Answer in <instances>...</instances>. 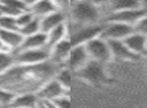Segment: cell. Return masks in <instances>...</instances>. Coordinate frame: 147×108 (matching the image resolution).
I'll use <instances>...</instances> for the list:
<instances>
[{"label": "cell", "mask_w": 147, "mask_h": 108, "mask_svg": "<svg viewBox=\"0 0 147 108\" xmlns=\"http://www.w3.org/2000/svg\"><path fill=\"white\" fill-rule=\"evenodd\" d=\"M15 94L5 88L0 87V107L8 108L15 98Z\"/></svg>", "instance_id": "26"}, {"label": "cell", "mask_w": 147, "mask_h": 108, "mask_svg": "<svg viewBox=\"0 0 147 108\" xmlns=\"http://www.w3.org/2000/svg\"><path fill=\"white\" fill-rule=\"evenodd\" d=\"M69 92L67 91L57 80L53 79L49 80V82L45 84L38 91L36 92V95L40 101H49L51 102L57 98L61 97L65 94H69Z\"/></svg>", "instance_id": "10"}, {"label": "cell", "mask_w": 147, "mask_h": 108, "mask_svg": "<svg viewBox=\"0 0 147 108\" xmlns=\"http://www.w3.org/2000/svg\"><path fill=\"white\" fill-rule=\"evenodd\" d=\"M47 48V37L45 33H38L33 35L25 37L18 51L23 50H38ZM17 52V51H16Z\"/></svg>", "instance_id": "19"}, {"label": "cell", "mask_w": 147, "mask_h": 108, "mask_svg": "<svg viewBox=\"0 0 147 108\" xmlns=\"http://www.w3.org/2000/svg\"><path fill=\"white\" fill-rule=\"evenodd\" d=\"M39 99L36 93L17 94L8 108H37Z\"/></svg>", "instance_id": "18"}, {"label": "cell", "mask_w": 147, "mask_h": 108, "mask_svg": "<svg viewBox=\"0 0 147 108\" xmlns=\"http://www.w3.org/2000/svg\"><path fill=\"white\" fill-rule=\"evenodd\" d=\"M59 68L51 61L35 66L14 65L0 76V87L13 92L15 95L36 93L47 82L55 78Z\"/></svg>", "instance_id": "1"}, {"label": "cell", "mask_w": 147, "mask_h": 108, "mask_svg": "<svg viewBox=\"0 0 147 108\" xmlns=\"http://www.w3.org/2000/svg\"><path fill=\"white\" fill-rule=\"evenodd\" d=\"M24 37L19 31H1L0 29V41L4 49L10 53H15L18 51L23 43Z\"/></svg>", "instance_id": "13"}, {"label": "cell", "mask_w": 147, "mask_h": 108, "mask_svg": "<svg viewBox=\"0 0 147 108\" xmlns=\"http://www.w3.org/2000/svg\"><path fill=\"white\" fill-rule=\"evenodd\" d=\"M85 48H86L89 57L92 61H96L106 65L108 62H110L113 59L108 41L100 37L86 43Z\"/></svg>", "instance_id": "6"}, {"label": "cell", "mask_w": 147, "mask_h": 108, "mask_svg": "<svg viewBox=\"0 0 147 108\" xmlns=\"http://www.w3.org/2000/svg\"><path fill=\"white\" fill-rule=\"evenodd\" d=\"M134 27L119 22H105L100 37L105 41H124L131 33H134Z\"/></svg>", "instance_id": "8"}, {"label": "cell", "mask_w": 147, "mask_h": 108, "mask_svg": "<svg viewBox=\"0 0 147 108\" xmlns=\"http://www.w3.org/2000/svg\"><path fill=\"white\" fill-rule=\"evenodd\" d=\"M34 18L33 14L30 11H25V12L21 13L20 15L16 17V21H17V25H18V29L20 31L22 27H24L25 25H27L30 22L32 19Z\"/></svg>", "instance_id": "27"}, {"label": "cell", "mask_w": 147, "mask_h": 108, "mask_svg": "<svg viewBox=\"0 0 147 108\" xmlns=\"http://www.w3.org/2000/svg\"><path fill=\"white\" fill-rule=\"evenodd\" d=\"M0 29L1 31H19L16 18L15 17L2 15V16L0 17Z\"/></svg>", "instance_id": "25"}, {"label": "cell", "mask_w": 147, "mask_h": 108, "mask_svg": "<svg viewBox=\"0 0 147 108\" xmlns=\"http://www.w3.org/2000/svg\"><path fill=\"white\" fill-rule=\"evenodd\" d=\"M2 16V13H1V11H0V17Z\"/></svg>", "instance_id": "31"}, {"label": "cell", "mask_w": 147, "mask_h": 108, "mask_svg": "<svg viewBox=\"0 0 147 108\" xmlns=\"http://www.w3.org/2000/svg\"><path fill=\"white\" fill-rule=\"evenodd\" d=\"M108 43L112 54V58L122 60V61H135L138 59L137 56L129 51L123 41H109Z\"/></svg>", "instance_id": "17"}, {"label": "cell", "mask_w": 147, "mask_h": 108, "mask_svg": "<svg viewBox=\"0 0 147 108\" xmlns=\"http://www.w3.org/2000/svg\"><path fill=\"white\" fill-rule=\"evenodd\" d=\"M19 33L23 35V37H29V35H33L35 33H41L40 31V19L39 18H34L30 21L27 25H25L24 27L19 31Z\"/></svg>", "instance_id": "24"}, {"label": "cell", "mask_w": 147, "mask_h": 108, "mask_svg": "<svg viewBox=\"0 0 147 108\" xmlns=\"http://www.w3.org/2000/svg\"><path fill=\"white\" fill-rule=\"evenodd\" d=\"M106 5L109 7L110 13L143 7L142 1H137V0H112L106 2Z\"/></svg>", "instance_id": "21"}, {"label": "cell", "mask_w": 147, "mask_h": 108, "mask_svg": "<svg viewBox=\"0 0 147 108\" xmlns=\"http://www.w3.org/2000/svg\"><path fill=\"white\" fill-rule=\"evenodd\" d=\"M0 108H1V107H0Z\"/></svg>", "instance_id": "32"}, {"label": "cell", "mask_w": 147, "mask_h": 108, "mask_svg": "<svg viewBox=\"0 0 147 108\" xmlns=\"http://www.w3.org/2000/svg\"><path fill=\"white\" fill-rule=\"evenodd\" d=\"M90 60L91 59L89 57L88 52H87L85 46H75L71 49L67 67L71 72L77 73L82 68H84Z\"/></svg>", "instance_id": "11"}, {"label": "cell", "mask_w": 147, "mask_h": 108, "mask_svg": "<svg viewBox=\"0 0 147 108\" xmlns=\"http://www.w3.org/2000/svg\"><path fill=\"white\" fill-rule=\"evenodd\" d=\"M71 73L73 72L67 66H63L57 70V74L55 76V79L69 92L71 86Z\"/></svg>", "instance_id": "22"}, {"label": "cell", "mask_w": 147, "mask_h": 108, "mask_svg": "<svg viewBox=\"0 0 147 108\" xmlns=\"http://www.w3.org/2000/svg\"><path fill=\"white\" fill-rule=\"evenodd\" d=\"M147 13V9L144 7L127 10L117 11V12L109 13L105 22H119L123 24L131 25L134 27L135 24Z\"/></svg>", "instance_id": "7"}, {"label": "cell", "mask_w": 147, "mask_h": 108, "mask_svg": "<svg viewBox=\"0 0 147 108\" xmlns=\"http://www.w3.org/2000/svg\"><path fill=\"white\" fill-rule=\"evenodd\" d=\"M67 21V18L65 14L61 11H55L51 13L47 16L43 17L40 19V31L45 35L53 31V29L63 24Z\"/></svg>", "instance_id": "16"}, {"label": "cell", "mask_w": 147, "mask_h": 108, "mask_svg": "<svg viewBox=\"0 0 147 108\" xmlns=\"http://www.w3.org/2000/svg\"><path fill=\"white\" fill-rule=\"evenodd\" d=\"M67 23L69 29V39L71 46H85L90 41L99 37L103 29V24H92V25H78Z\"/></svg>", "instance_id": "3"}, {"label": "cell", "mask_w": 147, "mask_h": 108, "mask_svg": "<svg viewBox=\"0 0 147 108\" xmlns=\"http://www.w3.org/2000/svg\"><path fill=\"white\" fill-rule=\"evenodd\" d=\"M134 31L138 33L147 37V13L135 24Z\"/></svg>", "instance_id": "29"}, {"label": "cell", "mask_w": 147, "mask_h": 108, "mask_svg": "<svg viewBox=\"0 0 147 108\" xmlns=\"http://www.w3.org/2000/svg\"><path fill=\"white\" fill-rule=\"evenodd\" d=\"M123 41L129 51L138 58L147 54V37L145 35L134 31Z\"/></svg>", "instance_id": "12"}, {"label": "cell", "mask_w": 147, "mask_h": 108, "mask_svg": "<svg viewBox=\"0 0 147 108\" xmlns=\"http://www.w3.org/2000/svg\"><path fill=\"white\" fill-rule=\"evenodd\" d=\"M59 25V26L53 29L47 35V49L51 50L53 47L61 43V41L65 39H69V29H67V23Z\"/></svg>", "instance_id": "20"}, {"label": "cell", "mask_w": 147, "mask_h": 108, "mask_svg": "<svg viewBox=\"0 0 147 108\" xmlns=\"http://www.w3.org/2000/svg\"><path fill=\"white\" fill-rule=\"evenodd\" d=\"M0 51H6V50L4 49V47H3V45L1 43V41H0ZM8 52V51H7Z\"/></svg>", "instance_id": "30"}, {"label": "cell", "mask_w": 147, "mask_h": 108, "mask_svg": "<svg viewBox=\"0 0 147 108\" xmlns=\"http://www.w3.org/2000/svg\"><path fill=\"white\" fill-rule=\"evenodd\" d=\"M53 104L57 108H71V99H69V94H65L61 97L53 100Z\"/></svg>", "instance_id": "28"}, {"label": "cell", "mask_w": 147, "mask_h": 108, "mask_svg": "<svg viewBox=\"0 0 147 108\" xmlns=\"http://www.w3.org/2000/svg\"><path fill=\"white\" fill-rule=\"evenodd\" d=\"M0 11L2 15L16 18L21 13L29 11L28 2L27 1H17V0L0 1Z\"/></svg>", "instance_id": "14"}, {"label": "cell", "mask_w": 147, "mask_h": 108, "mask_svg": "<svg viewBox=\"0 0 147 108\" xmlns=\"http://www.w3.org/2000/svg\"><path fill=\"white\" fill-rule=\"evenodd\" d=\"M15 65L13 53L0 51V76H2Z\"/></svg>", "instance_id": "23"}, {"label": "cell", "mask_w": 147, "mask_h": 108, "mask_svg": "<svg viewBox=\"0 0 147 108\" xmlns=\"http://www.w3.org/2000/svg\"><path fill=\"white\" fill-rule=\"evenodd\" d=\"M71 49L73 46L69 39H63L49 50V61L59 67L67 66Z\"/></svg>", "instance_id": "9"}, {"label": "cell", "mask_w": 147, "mask_h": 108, "mask_svg": "<svg viewBox=\"0 0 147 108\" xmlns=\"http://www.w3.org/2000/svg\"><path fill=\"white\" fill-rule=\"evenodd\" d=\"M15 65L35 66L49 61V50L47 48L38 50H23L13 53Z\"/></svg>", "instance_id": "5"}, {"label": "cell", "mask_w": 147, "mask_h": 108, "mask_svg": "<svg viewBox=\"0 0 147 108\" xmlns=\"http://www.w3.org/2000/svg\"><path fill=\"white\" fill-rule=\"evenodd\" d=\"M77 75L81 80H83L86 83L92 84V85L104 84L108 80L104 64L92 61V60H90L84 68L77 72Z\"/></svg>", "instance_id": "4"}, {"label": "cell", "mask_w": 147, "mask_h": 108, "mask_svg": "<svg viewBox=\"0 0 147 108\" xmlns=\"http://www.w3.org/2000/svg\"><path fill=\"white\" fill-rule=\"evenodd\" d=\"M101 8L93 1H74L69 9L67 22L78 25L99 24Z\"/></svg>", "instance_id": "2"}, {"label": "cell", "mask_w": 147, "mask_h": 108, "mask_svg": "<svg viewBox=\"0 0 147 108\" xmlns=\"http://www.w3.org/2000/svg\"><path fill=\"white\" fill-rule=\"evenodd\" d=\"M29 6V11L33 14V16L36 18H43L47 16L51 13L57 11V3L53 1H27Z\"/></svg>", "instance_id": "15"}]
</instances>
